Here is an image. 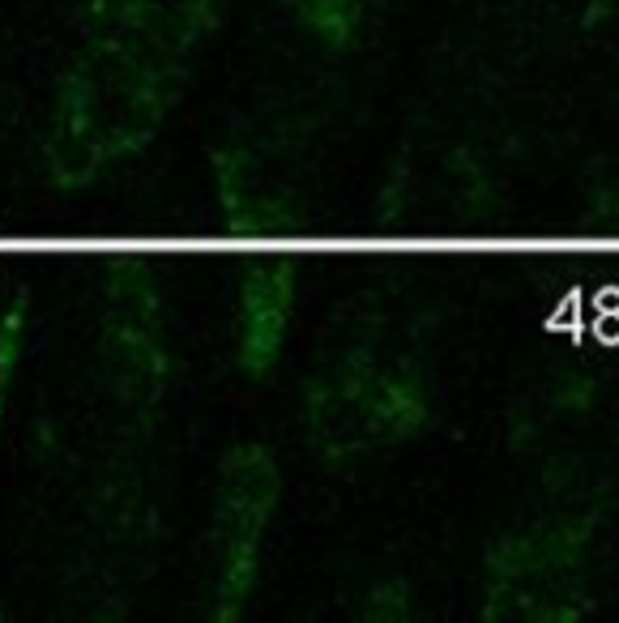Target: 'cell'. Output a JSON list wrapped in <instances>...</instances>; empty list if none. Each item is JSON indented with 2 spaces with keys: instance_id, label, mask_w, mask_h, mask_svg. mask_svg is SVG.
Here are the masks:
<instances>
[{
  "instance_id": "obj_2",
  "label": "cell",
  "mask_w": 619,
  "mask_h": 623,
  "mask_svg": "<svg viewBox=\"0 0 619 623\" xmlns=\"http://www.w3.org/2000/svg\"><path fill=\"white\" fill-rule=\"evenodd\" d=\"M287 303H291V269L282 261H269L244 295V363L265 367L274 359L278 338L287 329Z\"/></svg>"
},
{
  "instance_id": "obj_1",
  "label": "cell",
  "mask_w": 619,
  "mask_h": 623,
  "mask_svg": "<svg viewBox=\"0 0 619 623\" xmlns=\"http://www.w3.org/2000/svg\"><path fill=\"white\" fill-rule=\"evenodd\" d=\"M274 466L261 449H248L235 457L231 483H227V525L235 530L231 542V568H227V594H244L252 581V551H257V534L265 525V513L274 504Z\"/></svg>"
},
{
  "instance_id": "obj_3",
  "label": "cell",
  "mask_w": 619,
  "mask_h": 623,
  "mask_svg": "<svg viewBox=\"0 0 619 623\" xmlns=\"http://www.w3.org/2000/svg\"><path fill=\"white\" fill-rule=\"evenodd\" d=\"M299 9L329 39H346L359 18V0H299Z\"/></svg>"
}]
</instances>
